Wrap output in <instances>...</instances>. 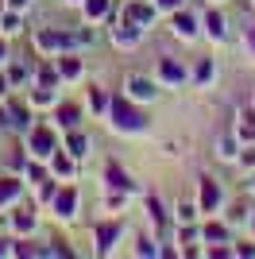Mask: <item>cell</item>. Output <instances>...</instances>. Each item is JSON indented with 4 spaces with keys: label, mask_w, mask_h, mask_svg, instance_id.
I'll list each match as a JSON object with an SVG mask.
<instances>
[{
    "label": "cell",
    "mask_w": 255,
    "mask_h": 259,
    "mask_svg": "<svg viewBox=\"0 0 255 259\" xmlns=\"http://www.w3.org/2000/svg\"><path fill=\"white\" fill-rule=\"evenodd\" d=\"M0 58H4V47H0Z\"/></svg>",
    "instance_id": "cb8c5ba5"
},
{
    "label": "cell",
    "mask_w": 255,
    "mask_h": 259,
    "mask_svg": "<svg viewBox=\"0 0 255 259\" xmlns=\"http://www.w3.org/2000/svg\"><path fill=\"white\" fill-rule=\"evenodd\" d=\"M132 20L147 23V20H151V8H143V4H136V8H132Z\"/></svg>",
    "instance_id": "5bb4252c"
},
{
    "label": "cell",
    "mask_w": 255,
    "mask_h": 259,
    "mask_svg": "<svg viewBox=\"0 0 255 259\" xmlns=\"http://www.w3.org/2000/svg\"><path fill=\"white\" fill-rule=\"evenodd\" d=\"M39 43H42V47H66V43H74V39H70V35H62V31H42Z\"/></svg>",
    "instance_id": "8992f818"
},
{
    "label": "cell",
    "mask_w": 255,
    "mask_h": 259,
    "mask_svg": "<svg viewBox=\"0 0 255 259\" xmlns=\"http://www.w3.org/2000/svg\"><path fill=\"white\" fill-rule=\"evenodd\" d=\"M31 147H35V155H47V151L54 147V136H51L47 128H39V132L31 136Z\"/></svg>",
    "instance_id": "7a4b0ae2"
},
{
    "label": "cell",
    "mask_w": 255,
    "mask_h": 259,
    "mask_svg": "<svg viewBox=\"0 0 255 259\" xmlns=\"http://www.w3.org/2000/svg\"><path fill=\"white\" fill-rule=\"evenodd\" d=\"M74 201H77V197H74V190H62V194L54 197V209H58L62 217H70V213H74Z\"/></svg>",
    "instance_id": "277c9868"
},
{
    "label": "cell",
    "mask_w": 255,
    "mask_h": 259,
    "mask_svg": "<svg viewBox=\"0 0 255 259\" xmlns=\"http://www.w3.org/2000/svg\"><path fill=\"white\" fill-rule=\"evenodd\" d=\"M23 4H27V0H12V8H23Z\"/></svg>",
    "instance_id": "7402d4cb"
},
{
    "label": "cell",
    "mask_w": 255,
    "mask_h": 259,
    "mask_svg": "<svg viewBox=\"0 0 255 259\" xmlns=\"http://www.w3.org/2000/svg\"><path fill=\"white\" fill-rule=\"evenodd\" d=\"M16 194H20V182L16 178H0V201H12Z\"/></svg>",
    "instance_id": "ba28073f"
},
{
    "label": "cell",
    "mask_w": 255,
    "mask_h": 259,
    "mask_svg": "<svg viewBox=\"0 0 255 259\" xmlns=\"http://www.w3.org/2000/svg\"><path fill=\"white\" fill-rule=\"evenodd\" d=\"M112 116H116V128H128V132L143 128V116H139L132 105H124V101H116V105H112Z\"/></svg>",
    "instance_id": "6da1fadb"
},
{
    "label": "cell",
    "mask_w": 255,
    "mask_h": 259,
    "mask_svg": "<svg viewBox=\"0 0 255 259\" xmlns=\"http://www.w3.org/2000/svg\"><path fill=\"white\" fill-rule=\"evenodd\" d=\"M116 232H120V225H101V228H97V240H101V251H108V248H112V240H116Z\"/></svg>",
    "instance_id": "5b68a950"
},
{
    "label": "cell",
    "mask_w": 255,
    "mask_h": 259,
    "mask_svg": "<svg viewBox=\"0 0 255 259\" xmlns=\"http://www.w3.org/2000/svg\"><path fill=\"white\" fill-rule=\"evenodd\" d=\"M0 124H4V116H0Z\"/></svg>",
    "instance_id": "d4e9b609"
},
{
    "label": "cell",
    "mask_w": 255,
    "mask_h": 259,
    "mask_svg": "<svg viewBox=\"0 0 255 259\" xmlns=\"http://www.w3.org/2000/svg\"><path fill=\"white\" fill-rule=\"evenodd\" d=\"M116 43H136V31H132V27L120 31V27H116Z\"/></svg>",
    "instance_id": "2e32d148"
},
{
    "label": "cell",
    "mask_w": 255,
    "mask_h": 259,
    "mask_svg": "<svg viewBox=\"0 0 255 259\" xmlns=\"http://www.w3.org/2000/svg\"><path fill=\"white\" fill-rule=\"evenodd\" d=\"M162 77H170V81H182V66H178V62H162Z\"/></svg>",
    "instance_id": "8fae6325"
},
{
    "label": "cell",
    "mask_w": 255,
    "mask_h": 259,
    "mask_svg": "<svg viewBox=\"0 0 255 259\" xmlns=\"http://www.w3.org/2000/svg\"><path fill=\"white\" fill-rule=\"evenodd\" d=\"M77 70H81V66H77V62H74V58H66V62H62V74H66V77H74V74H77Z\"/></svg>",
    "instance_id": "ac0fdd59"
},
{
    "label": "cell",
    "mask_w": 255,
    "mask_h": 259,
    "mask_svg": "<svg viewBox=\"0 0 255 259\" xmlns=\"http://www.w3.org/2000/svg\"><path fill=\"white\" fill-rule=\"evenodd\" d=\"M108 182H112V186H128V178L116 170V166H108Z\"/></svg>",
    "instance_id": "9a60e30c"
},
{
    "label": "cell",
    "mask_w": 255,
    "mask_h": 259,
    "mask_svg": "<svg viewBox=\"0 0 255 259\" xmlns=\"http://www.w3.org/2000/svg\"><path fill=\"white\" fill-rule=\"evenodd\" d=\"M58 120H62L66 128H70V124H77V108H74V105H62V108H58Z\"/></svg>",
    "instance_id": "30bf717a"
},
{
    "label": "cell",
    "mask_w": 255,
    "mask_h": 259,
    "mask_svg": "<svg viewBox=\"0 0 255 259\" xmlns=\"http://www.w3.org/2000/svg\"><path fill=\"white\" fill-rule=\"evenodd\" d=\"M209 35H217V39L224 35V20L221 16H209Z\"/></svg>",
    "instance_id": "7c38bea8"
},
{
    "label": "cell",
    "mask_w": 255,
    "mask_h": 259,
    "mask_svg": "<svg viewBox=\"0 0 255 259\" xmlns=\"http://www.w3.org/2000/svg\"><path fill=\"white\" fill-rule=\"evenodd\" d=\"M247 43H251V51H255V31H251V35H247Z\"/></svg>",
    "instance_id": "603a6c76"
},
{
    "label": "cell",
    "mask_w": 255,
    "mask_h": 259,
    "mask_svg": "<svg viewBox=\"0 0 255 259\" xmlns=\"http://www.w3.org/2000/svg\"><path fill=\"white\" fill-rule=\"evenodd\" d=\"M70 151H74V155L85 151V136H70Z\"/></svg>",
    "instance_id": "e0dca14e"
},
{
    "label": "cell",
    "mask_w": 255,
    "mask_h": 259,
    "mask_svg": "<svg viewBox=\"0 0 255 259\" xmlns=\"http://www.w3.org/2000/svg\"><path fill=\"white\" fill-rule=\"evenodd\" d=\"M12 120H16V124H27V112H23V108L16 105V108H12Z\"/></svg>",
    "instance_id": "ffe728a7"
},
{
    "label": "cell",
    "mask_w": 255,
    "mask_h": 259,
    "mask_svg": "<svg viewBox=\"0 0 255 259\" xmlns=\"http://www.w3.org/2000/svg\"><path fill=\"white\" fill-rule=\"evenodd\" d=\"M174 31H178V35H193V16H190V12L174 16Z\"/></svg>",
    "instance_id": "9c48e42d"
},
{
    "label": "cell",
    "mask_w": 255,
    "mask_h": 259,
    "mask_svg": "<svg viewBox=\"0 0 255 259\" xmlns=\"http://www.w3.org/2000/svg\"><path fill=\"white\" fill-rule=\"evenodd\" d=\"M162 4H166V8H178V4H182V0H162Z\"/></svg>",
    "instance_id": "44dd1931"
},
{
    "label": "cell",
    "mask_w": 255,
    "mask_h": 259,
    "mask_svg": "<svg viewBox=\"0 0 255 259\" xmlns=\"http://www.w3.org/2000/svg\"><path fill=\"white\" fill-rule=\"evenodd\" d=\"M16 225H20V228H31V225H35V217H31V209H27V213H20V217H16Z\"/></svg>",
    "instance_id": "d6986e66"
},
{
    "label": "cell",
    "mask_w": 255,
    "mask_h": 259,
    "mask_svg": "<svg viewBox=\"0 0 255 259\" xmlns=\"http://www.w3.org/2000/svg\"><path fill=\"white\" fill-rule=\"evenodd\" d=\"M128 89H132L136 97H151V93H155V89H151V81H147V77H132V81H128Z\"/></svg>",
    "instance_id": "52a82bcc"
},
{
    "label": "cell",
    "mask_w": 255,
    "mask_h": 259,
    "mask_svg": "<svg viewBox=\"0 0 255 259\" xmlns=\"http://www.w3.org/2000/svg\"><path fill=\"white\" fill-rule=\"evenodd\" d=\"M217 201H221V190H217V182H212V178H205V186H201V205L212 209Z\"/></svg>",
    "instance_id": "3957f363"
},
{
    "label": "cell",
    "mask_w": 255,
    "mask_h": 259,
    "mask_svg": "<svg viewBox=\"0 0 255 259\" xmlns=\"http://www.w3.org/2000/svg\"><path fill=\"white\" fill-rule=\"evenodd\" d=\"M105 8H108L105 0H85V12H89V16H101Z\"/></svg>",
    "instance_id": "4fadbf2b"
}]
</instances>
